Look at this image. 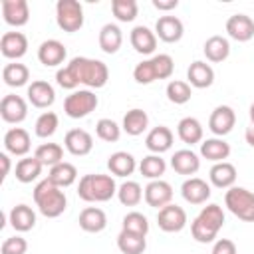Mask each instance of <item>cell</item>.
I'll list each match as a JSON object with an SVG mask.
<instances>
[{
    "label": "cell",
    "instance_id": "45",
    "mask_svg": "<svg viewBox=\"0 0 254 254\" xmlns=\"http://www.w3.org/2000/svg\"><path fill=\"white\" fill-rule=\"evenodd\" d=\"M95 133H97V137H99L101 141L115 143V141H119V137H121V127H119L113 119L103 117V119L97 121V125H95Z\"/></svg>",
    "mask_w": 254,
    "mask_h": 254
},
{
    "label": "cell",
    "instance_id": "37",
    "mask_svg": "<svg viewBox=\"0 0 254 254\" xmlns=\"http://www.w3.org/2000/svg\"><path fill=\"white\" fill-rule=\"evenodd\" d=\"M2 79H4V83L10 85V87H22V85H26L28 79H30V69H28L24 64H18V62L6 64L4 69H2Z\"/></svg>",
    "mask_w": 254,
    "mask_h": 254
},
{
    "label": "cell",
    "instance_id": "33",
    "mask_svg": "<svg viewBox=\"0 0 254 254\" xmlns=\"http://www.w3.org/2000/svg\"><path fill=\"white\" fill-rule=\"evenodd\" d=\"M202 125L198 119L194 117H183L177 125V135L183 143L187 145H194V143H200L202 141Z\"/></svg>",
    "mask_w": 254,
    "mask_h": 254
},
{
    "label": "cell",
    "instance_id": "29",
    "mask_svg": "<svg viewBox=\"0 0 254 254\" xmlns=\"http://www.w3.org/2000/svg\"><path fill=\"white\" fill-rule=\"evenodd\" d=\"M121 44H123V34H121V28L117 24H105L99 30V48H101V52H105L109 56L117 54Z\"/></svg>",
    "mask_w": 254,
    "mask_h": 254
},
{
    "label": "cell",
    "instance_id": "35",
    "mask_svg": "<svg viewBox=\"0 0 254 254\" xmlns=\"http://www.w3.org/2000/svg\"><path fill=\"white\" fill-rule=\"evenodd\" d=\"M117 248L123 254H143L145 248H147V238L143 234L121 230L119 236H117Z\"/></svg>",
    "mask_w": 254,
    "mask_h": 254
},
{
    "label": "cell",
    "instance_id": "39",
    "mask_svg": "<svg viewBox=\"0 0 254 254\" xmlns=\"http://www.w3.org/2000/svg\"><path fill=\"white\" fill-rule=\"evenodd\" d=\"M139 171H141L143 177H147V179H151V181H157V179H161V177L165 175L167 163H165V159H163L161 155H147V157L141 159Z\"/></svg>",
    "mask_w": 254,
    "mask_h": 254
},
{
    "label": "cell",
    "instance_id": "4",
    "mask_svg": "<svg viewBox=\"0 0 254 254\" xmlns=\"http://www.w3.org/2000/svg\"><path fill=\"white\" fill-rule=\"evenodd\" d=\"M34 202L46 218H58L67 206L65 192L56 187L50 179H44L34 187Z\"/></svg>",
    "mask_w": 254,
    "mask_h": 254
},
{
    "label": "cell",
    "instance_id": "1",
    "mask_svg": "<svg viewBox=\"0 0 254 254\" xmlns=\"http://www.w3.org/2000/svg\"><path fill=\"white\" fill-rule=\"evenodd\" d=\"M67 69L73 73V77L77 79V83L91 87V89H99L107 83L109 79V69L101 60H93V58H71L67 64Z\"/></svg>",
    "mask_w": 254,
    "mask_h": 254
},
{
    "label": "cell",
    "instance_id": "52",
    "mask_svg": "<svg viewBox=\"0 0 254 254\" xmlns=\"http://www.w3.org/2000/svg\"><path fill=\"white\" fill-rule=\"evenodd\" d=\"M0 163H2V179L10 173V157L6 153H0Z\"/></svg>",
    "mask_w": 254,
    "mask_h": 254
},
{
    "label": "cell",
    "instance_id": "8",
    "mask_svg": "<svg viewBox=\"0 0 254 254\" xmlns=\"http://www.w3.org/2000/svg\"><path fill=\"white\" fill-rule=\"evenodd\" d=\"M157 224L163 232H181L187 226V212L179 204H167L159 210Z\"/></svg>",
    "mask_w": 254,
    "mask_h": 254
},
{
    "label": "cell",
    "instance_id": "32",
    "mask_svg": "<svg viewBox=\"0 0 254 254\" xmlns=\"http://www.w3.org/2000/svg\"><path fill=\"white\" fill-rule=\"evenodd\" d=\"M204 56L208 62L212 64H220L224 62L228 56H230V44L226 38L222 36H210L206 42H204V48H202Z\"/></svg>",
    "mask_w": 254,
    "mask_h": 254
},
{
    "label": "cell",
    "instance_id": "5",
    "mask_svg": "<svg viewBox=\"0 0 254 254\" xmlns=\"http://www.w3.org/2000/svg\"><path fill=\"white\" fill-rule=\"evenodd\" d=\"M226 208L244 222H254V192L244 187H230L224 194Z\"/></svg>",
    "mask_w": 254,
    "mask_h": 254
},
{
    "label": "cell",
    "instance_id": "42",
    "mask_svg": "<svg viewBox=\"0 0 254 254\" xmlns=\"http://www.w3.org/2000/svg\"><path fill=\"white\" fill-rule=\"evenodd\" d=\"M58 125H60L58 115H56L54 111H46V113H42V115L36 119L34 131H36V135H38L40 139H48V137H52V135L56 133Z\"/></svg>",
    "mask_w": 254,
    "mask_h": 254
},
{
    "label": "cell",
    "instance_id": "26",
    "mask_svg": "<svg viewBox=\"0 0 254 254\" xmlns=\"http://www.w3.org/2000/svg\"><path fill=\"white\" fill-rule=\"evenodd\" d=\"M77 222H79V228H81V230L95 234V232H101V230L107 226V216H105V212H103L101 208H97V206H85V208L79 212Z\"/></svg>",
    "mask_w": 254,
    "mask_h": 254
},
{
    "label": "cell",
    "instance_id": "40",
    "mask_svg": "<svg viewBox=\"0 0 254 254\" xmlns=\"http://www.w3.org/2000/svg\"><path fill=\"white\" fill-rule=\"evenodd\" d=\"M143 190H145V189H141L139 183H135V181H125V183L117 189V198H119V202H121L123 206H137V204L141 202V198H143Z\"/></svg>",
    "mask_w": 254,
    "mask_h": 254
},
{
    "label": "cell",
    "instance_id": "53",
    "mask_svg": "<svg viewBox=\"0 0 254 254\" xmlns=\"http://www.w3.org/2000/svg\"><path fill=\"white\" fill-rule=\"evenodd\" d=\"M244 139H246V143H248L250 147H254V125H252V123H250V127H246Z\"/></svg>",
    "mask_w": 254,
    "mask_h": 254
},
{
    "label": "cell",
    "instance_id": "12",
    "mask_svg": "<svg viewBox=\"0 0 254 254\" xmlns=\"http://www.w3.org/2000/svg\"><path fill=\"white\" fill-rule=\"evenodd\" d=\"M2 18L8 26L20 28L30 20V6L26 0H2Z\"/></svg>",
    "mask_w": 254,
    "mask_h": 254
},
{
    "label": "cell",
    "instance_id": "28",
    "mask_svg": "<svg viewBox=\"0 0 254 254\" xmlns=\"http://www.w3.org/2000/svg\"><path fill=\"white\" fill-rule=\"evenodd\" d=\"M228 155H230V145L222 137L204 139L200 143V157H204L206 161L222 163L224 159H228Z\"/></svg>",
    "mask_w": 254,
    "mask_h": 254
},
{
    "label": "cell",
    "instance_id": "49",
    "mask_svg": "<svg viewBox=\"0 0 254 254\" xmlns=\"http://www.w3.org/2000/svg\"><path fill=\"white\" fill-rule=\"evenodd\" d=\"M56 81H58L60 87H64V89H73V91H75V87L79 85L77 79L73 77V73L67 69V65L58 69V73H56Z\"/></svg>",
    "mask_w": 254,
    "mask_h": 254
},
{
    "label": "cell",
    "instance_id": "3",
    "mask_svg": "<svg viewBox=\"0 0 254 254\" xmlns=\"http://www.w3.org/2000/svg\"><path fill=\"white\" fill-rule=\"evenodd\" d=\"M224 224V210L220 204H206L202 206V210L198 212V216L192 220L190 224V234L196 242L200 244H208L214 242L218 230Z\"/></svg>",
    "mask_w": 254,
    "mask_h": 254
},
{
    "label": "cell",
    "instance_id": "34",
    "mask_svg": "<svg viewBox=\"0 0 254 254\" xmlns=\"http://www.w3.org/2000/svg\"><path fill=\"white\" fill-rule=\"evenodd\" d=\"M48 179H50L56 187L65 189V187H69V185H73V183L77 181V169H75V165L62 161V163H58L56 167L50 169Z\"/></svg>",
    "mask_w": 254,
    "mask_h": 254
},
{
    "label": "cell",
    "instance_id": "24",
    "mask_svg": "<svg viewBox=\"0 0 254 254\" xmlns=\"http://www.w3.org/2000/svg\"><path fill=\"white\" fill-rule=\"evenodd\" d=\"M171 167L175 173L179 175H194L200 169V159L194 151L190 149H179L175 151V155L171 157Z\"/></svg>",
    "mask_w": 254,
    "mask_h": 254
},
{
    "label": "cell",
    "instance_id": "47",
    "mask_svg": "<svg viewBox=\"0 0 254 254\" xmlns=\"http://www.w3.org/2000/svg\"><path fill=\"white\" fill-rule=\"evenodd\" d=\"M133 79H135L137 83H141V85H149V83H153V81L157 79L153 62H151V60H143L141 64H137L135 69H133Z\"/></svg>",
    "mask_w": 254,
    "mask_h": 254
},
{
    "label": "cell",
    "instance_id": "18",
    "mask_svg": "<svg viewBox=\"0 0 254 254\" xmlns=\"http://www.w3.org/2000/svg\"><path fill=\"white\" fill-rule=\"evenodd\" d=\"M181 194L190 204H202L210 198V185L198 177H189L181 187Z\"/></svg>",
    "mask_w": 254,
    "mask_h": 254
},
{
    "label": "cell",
    "instance_id": "44",
    "mask_svg": "<svg viewBox=\"0 0 254 254\" xmlns=\"http://www.w3.org/2000/svg\"><path fill=\"white\" fill-rule=\"evenodd\" d=\"M121 230H127V232H135V234H143L147 236L149 232V220L145 214L137 212V210H131L123 216V228Z\"/></svg>",
    "mask_w": 254,
    "mask_h": 254
},
{
    "label": "cell",
    "instance_id": "7",
    "mask_svg": "<svg viewBox=\"0 0 254 254\" xmlns=\"http://www.w3.org/2000/svg\"><path fill=\"white\" fill-rule=\"evenodd\" d=\"M56 22L64 32H77L83 26V6L77 0H58Z\"/></svg>",
    "mask_w": 254,
    "mask_h": 254
},
{
    "label": "cell",
    "instance_id": "17",
    "mask_svg": "<svg viewBox=\"0 0 254 254\" xmlns=\"http://www.w3.org/2000/svg\"><path fill=\"white\" fill-rule=\"evenodd\" d=\"M30 133L22 127H12L4 135V149L14 157H26L30 151Z\"/></svg>",
    "mask_w": 254,
    "mask_h": 254
},
{
    "label": "cell",
    "instance_id": "2",
    "mask_svg": "<svg viewBox=\"0 0 254 254\" xmlns=\"http://www.w3.org/2000/svg\"><path fill=\"white\" fill-rule=\"evenodd\" d=\"M117 194V185L111 175L89 173L79 179L77 196L85 202H107Z\"/></svg>",
    "mask_w": 254,
    "mask_h": 254
},
{
    "label": "cell",
    "instance_id": "30",
    "mask_svg": "<svg viewBox=\"0 0 254 254\" xmlns=\"http://www.w3.org/2000/svg\"><path fill=\"white\" fill-rule=\"evenodd\" d=\"M147 127H149V115H147L143 109L133 107V109H129V111L123 115L121 129H123L127 135L137 137V135H141Z\"/></svg>",
    "mask_w": 254,
    "mask_h": 254
},
{
    "label": "cell",
    "instance_id": "15",
    "mask_svg": "<svg viewBox=\"0 0 254 254\" xmlns=\"http://www.w3.org/2000/svg\"><path fill=\"white\" fill-rule=\"evenodd\" d=\"M0 52L8 60H20L28 52V38L22 32H6L0 38Z\"/></svg>",
    "mask_w": 254,
    "mask_h": 254
},
{
    "label": "cell",
    "instance_id": "21",
    "mask_svg": "<svg viewBox=\"0 0 254 254\" xmlns=\"http://www.w3.org/2000/svg\"><path fill=\"white\" fill-rule=\"evenodd\" d=\"M187 79H189V85L190 87H196V89H204V87H210L214 83V69L206 64V62H192L187 69Z\"/></svg>",
    "mask_w": 254,
    "mask_h": 254
},
{
    "label": "cell",
    "instance_id": "27",
    "mask_svg": "<svg viewBox=\"0 0 254 254\" xmlns=\"http://www.w3.org/2000/svg\"><path fill=\"white\" fill-rule=\"evenodd\" d=\"M8 220L16 232H28L36 226V212L28 204H16V206H12Z\"/></svg>",
    "mask_w": 254,
    "mask_h": 254
},
{
    "label": "cell",
    "instance_id": "48",
    "mask_svg": "<svg viewBox=\"0 0 254 254\" xmlns=\"http://www.w3.org/2000/svg\"><path fill=\"white\" fill-rule=\"evenodd\" d=\"M26 250H28V242L22 236H10L0 246L2 254H26Z\"/></svg>",
    "mask_w": 254,
    "mask_h": 254
},
{
    "label": "cell",
    "instance_id": "14",
    "mask_svg": "<svg viewBox=\"0 0 254 254\" xmlns=\"http://www.w3.org/2000/svg\"><path fill=\"white\" fill-rule=\"evenodd\" d=\"M185 26L177 16H161L155 24V36L165 44H175L183 38Z\"/></svg>",
    "mask_w": 254,
    "mask_h": 254
},
{
    "label": "cell",
    "instance_id": "51",
    "mask_svg": "<svg viewBox=\"0 0 254 254\" xmlns=\"http://www.w3.org/2000/svg\"><path fill=\"white\" fill-rule=\"evenodd\" d=\"M153 6H155L157 10L167 12V10H175V8L179 6V0H169V2H165V0H153Z\"/></svg>",
    "mask_w": 254,
    "mask_h": 254
},
{
    "label": "cell",
    "instance_id": "50",
    "mask_svg": "<svg viewBox=\"0 0 254 254\" xmlns=\"http://www.w3.org/2000/svg\"><path fill=\"white\" fill-rule=\"evenodd\" d=\"M210 254H238L236 250V244L228 238H218L212 246V252Z\"/></svg>",
    "mask_w": 254,
    "mask_h": 254
},
{
    "label": "cell",
    "instance_id": "11",
    "mask_svg": "<svg viewBox=\"0 0 254 254\" xmlns=\"http://www.w3.org/2000/svg\"><path fill=\"white\" fill-rule=\"evenodd\" d=\"M143 196H145V202L153 208H163L167 204H171L173 200V187L163 181V179H157V181H151L145 190H143Z\"/></svg>",
    "mask_w": 254,
    "mask_h": 254
},
{
    "label": "cell",
    "instance_id": "16",
    "mask_svg": "<svg viewBox=\"0 0 254 254\" xmlns=\"http://www.w3.org/2000/svg\"><path fill=\"white\" fill-rule=\"evenodd\" d=\"M65 56H67V50L60 40H46L38 48V60L46 67H56L64 64Z\"/></svg>",
    "mask_w": 254,
    "mask_h": 254
},
{
    "label": "cell",
    "instance_id": "43",
    "mask_svg": "<svg viewBox=\"0 0 254 254\" xmlns=\"http://www.w3.org/2000/svg\"><path fill=\"white\" fill-rule=\"evenodd\" d=\"M111 12L119 22H133L137 18L139 6L135 0H113L111 2Z\"/></svg>",
    "mask_w": 254,
    "mask_h": 254
},
{
    "label": "cell",
    "instance_id": "23",
    "mask_svg": "<svg viewBox=\"0 0 254 254\" xmlns=\"http://www.w3.org/2000/svg\"><path fill=\"white\" fill-rule=\"evenodd\" d=\"M145 145L153 155H161L173 147V131L165 125L153 127L145 137Z\"/></svg>",
    "mask_w": 254,
    "mask_h": 254
},
{
    "label": "cell",
    "instance_id": "38",
    "mask_svg": "<svg viewBox=\"0 0 254 254\" xmlns=\"http://www.w3.org/2000/svg\"><path fill=\"white\" fill-rule=\"evenodd\" d=\"M34 157L44 165V167H56L58 163H62L64 161V149H62V145H58V143H42L38 149H36V153H34Z\"/></svg>",
    "mask_w": 254,
    "mask_h": 254
},
{
    "label": "cell",
    "instance_id": "25",
    "mask_svg": "<svg viewBox=\"0 0 254 254\" xmlns=\"http://www.w3.org/2000/svg\"><path fill=\"white\" fill-rule=\"evenodd\" d=\"M236 167L228 161H222V163H214L208 171V179L210 183L216 187V189H230L234 187L236 183Z\"/></svg>",
    "mask_w": 254,
    "mask_h": 254
},
{
    "label": "cell",
    "instance_id": "19",
    "mask_svg": "<svg viewBox=\"0 0 254 254\" xmlns=\"http://www.w3.org/2000/svg\"><path fill=\"white\" fill-rule=\"evenodd\" d=\"M226 34L236 42H248L254 38V20L246 14H234L226 20Z\"/></svg>",
    "mask_w": 254,
    "mask_h": 254
},
{
    "label": "cell",
    "instance_id": "46",
    "mask_svg": "<svg viewBox=\"0 0 254 254\" xmlns=\"http://www.w3.org/2000/svg\"><path fill=\"white\" fill-rule=\"evenodd\" d=\"M153 62V67H155V75L157 79H169L175 71V62L169 54H157L151 58Z\"/></svg>",
    "mask_w": 254,
    "mask_h": 254
},
{
    "label": "cell",
    "instance_id": "54",
    "mask_svg": "<svg viewBox=\"0 0 254 254\" xmlns=\"http://www.w3.org/2000/svg\"><path fill=\"white\" fill-rule=\"evenodd\" d=\"M248 113H250V123L254 125V103L250 105V109H248Z\"/></svg>",
    "mask_w": 254,
    "mask_h": 254
},
{
    "label": "cell",
    "instance_id": "9",
    "mask_svg": "<svg viewBox=\"0 0 254 254\" xmlns=\"http://www.w3.org/2000/svg\"><path fill=\"white\" fill-rule=\"evenodd\" d=\"M0 117L6 123H22L28 117V103L20 95L8 93L0 101Z\"/></svg>",
    "mask_w": 254,
    "mask_h": 254
},
{
    "label": "cell",
    "instance_id": "10",
    "mask_svg": "<svg viewBox=\"0 0 254 254\" xmlns=\"http://www.w3.org/2000/svg\"><path fill=\"white\" fill-rule=\"evenodd\" d=\"M236 123V113L230 105H218L214 107V111L208 117V129L216 135V137H224L234 129Z\"/></svg>",
    "mask_w": 254,
    "mask_h": 254
},
{
    "label": "cell",
    "instance_id": "20",
    "mask_svg": "<svg viewBox=\"0 0 254 254\" xmlns=\"http://www.w3.org/2000/svg\"><path fill=\"white\" fill-rule=\"evenodd\" d=\"M28 101L38 109H46L56 101V91L48 81L36 79L28 85Z\"/></svg>",
    "mask_w": 254,
    "mask_h": 254
},
{
    "label": "cell",
    "instance_id": "36",
    "mask_svg": "<svg viewBox=\"0 0 254 254\" xmlns=\"http://www.w3.org/2000/svg\"><path fill=\"white\" fill-rule=\"evenodd\" d=\"M42 167L44 165L36 157H24V159H20L16 163V171H14L16 173V181H20L24 185L36 181L40 177V173H42Z\"/></svg>",
    "mask_w": 254,
    "mask_h": 254
},
{
    "label": "cell",
    "instance_id": "31",
    "mask_svg": "<svg viewBox=\"0 0 254 254\" xmlns=\"http://www.w3.org/2000/svg\"><path fill=\"white\" fill-rule=\"evenodd\" d=\"M135 167H137L135 157L131 153H127V151H117V153L109 155V159H107V169L115 177H129V175H133Z\"/></svg>",
    "mask_w": 254,
    "mask_h": 254
},
{
    "label": "cell",
    "instance_id": "13",
    "mask_svg": "<svg viewBox=\"0 0 254 254\" xmlns=\"http://www.w3.org/2000/svg\"><path fill=\"white\" fill-rule=\"evenodd\" d=\"M64 145L73 157H85L93 149V137L85 129H69L64 137Z\"/></svg>",
    "mask_w": 254,
    "mask_h": 254
},
{
    "label": "cell",
    "instance_id": "22",
    "mask_svg": "<svg viewBox=\"0 0 254 254\" xmlns=\"http://www.w3.org/2000/svg\"><path fill=\"white\" fill-rule=\"evenodd\" d=\"M129 40H131L133 50L137 54H143V56L153 54L155 48H157V36L147 26H135L131 30V34H129Z\"/></svg>",
    "mask_w": 254,
    "mask_h": 254
},
{
    "label": "cell",
    "instance_id": "6",
    "mask_svg": "<svg viewBox=\"0 0 254 254\" xmlns=\"http://www.w3.org/2000/svg\"><path fill=\"white\" fill-rule=\"evenodd\" d=\"M97 95L91 89H75L64 101V111L71 119H83L97 107Z\"/></svg>",
    "mask_w": 254,
    "mask_h": 254
},
{
    "label": "cell",
    "instance_id": "41",
    "mask_svg": "<svg viewBox=\"0 0 254 254\" xmlns=\"http://www.w3.org/2000/svg\"><path fill=\"white\" fill-rule=\"evenodd\" d=\"M192 95V89L189 85V81H181V79H171L167 83V99L175 105H185Z\"/></svg>",
    "mask_w": 254,
    "mask_h": 254
}]
</instances>
